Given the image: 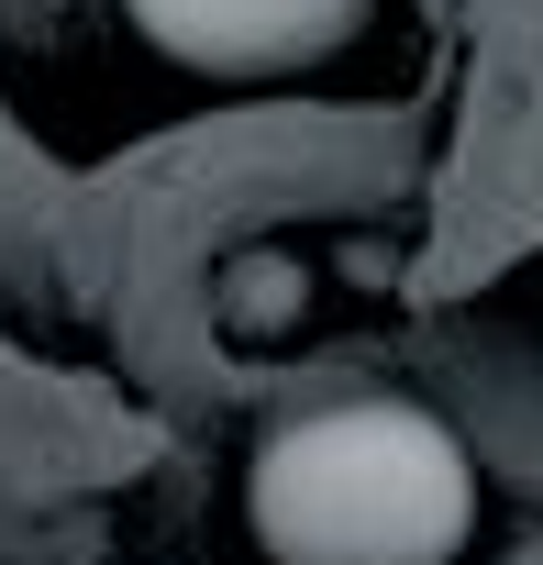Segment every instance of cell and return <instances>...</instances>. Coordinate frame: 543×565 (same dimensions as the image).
Returning <instances> with one entry per match:
<instances>
[{
  "instance_id": "1",
  "label": "cell",
  "mask_w": 543,
  "mask_h": 565,
  "mask_svg": "<svg viewBox=\"0 0 543 565\" xmlns=\"http://www.w3.org/2000/svg\"><path fill=\"white\" fill-rule=\"evenodd\" d=\"M244 510L278 565H455L477 466L422 399H333L255 455Z\"/></svg>"
},
{
  "instance_id": "2",
  "label": "cell",
  "mask_w": 543,
  "mask_h": 565,
  "mask_svg": "<svg viewBox=\"0 0 543 565\" xmlns=\"http://www.w3.org/2000/svg\"><path fill=\"white\" fill-rule=\"evenodd\" d=\"M134 34L167 45L178 67H211V78H289V67H322L366 0H123Z\"/></svg>"
}]
</instances>
